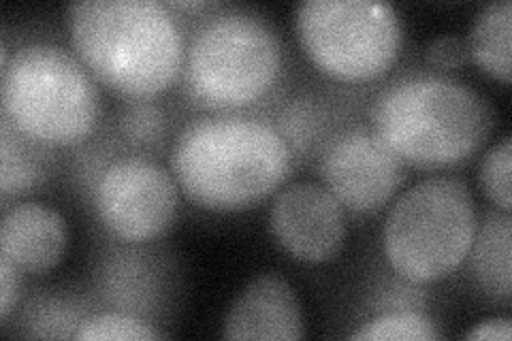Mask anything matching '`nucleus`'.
Returning <instances> with one entry per match:
<instances>
[{"instance_id":"412c9836","label":"nucleus","mask_w":512,"mask_h":341,"mask_svg":"<svg viewBox=\"0 0 512 341\" xmlns=\"http://www.w3.org/2000/svg\"><path fill=\"white\" fill-rule=\"evenodd\" d=\"M466 43L455 35H440L425 47V58L438 69H457L466 62Z\"/></svg>"},{"instance_id":"5701e85b","label":"nucleus","mask_w":512,"mask_h":341,"mask_svg":"<svg viewBox=\"0 0 512 341\" xmlns=\"http://www.w3.org/2000/svg\"><path fill=\"white\" fill-rule=\"evenodd\" d=\"M466 339H495L510 341L512 339V322L510 318H489L474 324L466 333Z\"/></svg>"},{"instance_id":"f3484780","label":"nucleus","mask_w":512,"mask_h":341,"mask_svg":"<svg viewBox=\"0 0 512 341\" xmlns=\"http://www.w3.org/2000/svg\"><path fill=\"white\" fill-rule=\"evenodd\" d=\"M510 171H512V137L506 135L500 143L491 145L480 160L478 180L480 188L489 197L491 203L498 205L502 211L512 209V188H510Z\"/></svg>"},{"instance_id":"1a4fd4ad","label":"nucleus","mask_w":512,"mask_h":341,"mask_svg":"<svg viewBox=\"0 0 512 341\" xmlns=\"http://www.w3.org/2000/svg\"><path fill=\"white\" fill-rule=\"evenodd\" d=\"M318 171L344 209L357 214L387 205L404 182V160L365 126L333 137L320 154Z\"/></svg>"},{"instance_id":"9d476101","label":"nucleus","mask_w":512,"mask_h":341,"mask_svg":"<svg viewBox=\"0 0 512 341\" xmlns=\"http://www.w3.org/2000/svg\"><path fill=\"white\" fill-rule=\"evenodd\" d=\"M269 231L297 261L325 263L344 246V205L327 186L295 182L274 199Z\"/></svg>"},{"instance_id":"6e6552de","label":"nucleus","mask_w":512,"mask_h":341,"mask_svg":"<svg viewBox=\"0 0 512 341\" xmlns=\"http://www.w3.org/2000/svg\"><path fill=\"white\" fill-rule=\"evenodd\" d=\"M92 201L109 233L124 241H148L171 226L178 211V186L158 162L126 156L101 173Z\"/></svg>"},{"instance_id":"b1692460","label":"nucleus","mask_w":512,"mask_h":341,"mask_svg":"<svg viewBox=\"0 0 512 341\" xmlns=\"http://www.w3.org/2000/svg\"><path fill=\"white\" fill-rule=\"evenodd\" d=\"M167 7L169 9H203L205 3H201V0H188V3H178V0H171Z\"/></svg>"},{"instance_id":"ddd939ff","label":"nucleus","mask_w":512,"mask_h":341,"mask_svg":"<svg viewBox=\"0 0 512 341\" xmlns=\"http://www.w3.org/2000/svg\"><path fill=\"white\" fill-rule=\"evenodd\" d=\"M470 271L485 295L508 299L512 290V218L508 211H491L476 226L468 256Z\"/></svg>"},{"instance_id":"aec40b11","label":"nucleus","mask_w":512,"mask_h":341,"mask_svg":"<svg viewBox=\"0 0 512 341\" xmlns=\"http://www.w3.org/2000/svg\"><path fill=\"white\" fill-rule=\"evenodd\" d=\"M320 128V116L318 111L308 105V103H301V105H288V109L284 111L282 116V137L291 139L297 148H306L314 139L316 133Z\"/></svg>"},{"instance_id":"4be33fe9","label":"nucleus","mask_w":512,"mask_h":341,"mask_svg":"<svg viewBox=\"0 0 512 341\" xmlns=\"http://www.w3.org/2000/svg\"><path fill=\"white\" fill-rule=\"evenodd\" d=\"M20 292V267L0 254V318L7 320Z\"/></svg>"},{"instance_id":"0eeeda50","label":"nucleus","mask_w":512,"mask_h":341,"mask_svg":"<svg viewBox=\"0 0 512 341\" xmlns=\"http://www.w3.org/2000/svg\"><path fill=\"white\" fill-rule=\"evenodd\" d=\"M297 35L316 67L340 81H370L402 54L399 11L378 0H303Z\"/></svg>"},{"instance_id":"dca6fc26","label":"nucleus","mask_w":512,"mask_h":341,"mask_svg":"<svg viewBox=\"0 0 512 341\" xmlns=\"http://www.w3.org/2000/svg\"><path fill=\"white\" fill-rule=\"evenodd\" d=\"M352 339H440L436 324L419 312H389L367 320L361 329L350 335Z\"/></svg>"},{"instance_id":"2eb2a0df","label":"nucleus","mask_w":512,"mask_h":341,"mask_svg":"<svg viewBox=\"0 0 512 341\" xmlns=\"http://www.w3.org/2000/svg\"><path fill=\"white\" fill-rule=\"evenodd\" d=\"M41 141L28 137L3 116L0 124V190L3 197L35 188L47 173V156Z\"/></svg>"},{"instance_id":"f03ea898","label":"nucleus","mask_w":512,"mask_h":341,"mask_svg":"<svg viewBox=\"0 0 512 341\" xmlns=\"http://www.w3.org/2000/svg\"><path fill=\"white\" fill-rule=\"evenodd\" d=\"M73 47L103 86L131 99L167 90L184 69V37L158 0H82L69 7Z\"/></svg>"},{"instance_id":"a211bd4d","label":"nucleus","mask_w":512,"mask_h":341,"mask_svg":"<svg viewBox=\"0 0 512 341\" xmlns=\"http://www.w3.org/2000/svg\"><path fill=\"white\" fill-rule=\"evenodd\" d=\"M75 339H120V341H146V339H160L163 333L150 327L148 322L139 318L118 314V312H105L84 318L77 324V331L73 333Z\"/></svg>"},{"instance_id":"f257e3e1","label":"nucleus","mask_w":512,"mask_h":341,"mask_svg":"<svg viewBox=\"0 0 512 341\" xmlns=\"http://www.w3.org/2000/svg\"><path fill=\"white\" fill-rule=\"evenodd\" d=\"M186 197L212 211H239L267 199L291 171V148L271 124L212 116L186 124L171 152Z\"/></svg>"},{"instance_id":"423d86ee","label":"nucleus","mask_w":512,"mask_h":341,"mask_svg":"<svg viewBox=\"0 0 512 341\" xmlns=\"http://www.w3.org/2000/svg\"><path fill=\"white\" fill-rule=\"evenodd\" d=\"M476 226L468 184L451 175L427 177L389 209L382 231L384 254L402 278L436 282L466 261Z\"/></svg>"},{"instance_id":"6ab92c4d","label":"nucleus","mask_w":512,"mask_h":341,"mask_svg":"<svg viewBox=\"0 0 512 341\" xmlns=\"http://www.w3.org/2000/svg\"><path fill=\"white\" fill-rule=\"evenodd\" d=\"M165 113L152 105H139L126 111L124 133L135 143H154L163 137Z\"/></svg>"},{"instance_id":"20e7f679","label":"nucleus","mask_w":512,"mask_h":341,"mask_svg":"<svg viewBox=\"0 0 512 341\" xmlns=\"http://www.w3.org/2000/svg\"><path fill=\"white\" fill-rule=\"evenodd\" d=\"M3 116L45 145H77L99 122V88L86 64L54 43H26L0 67Z\"/></svg>"},{"instance_id":"4468645a","label":"nucleus","mask_w":512,"mask_h":341,"mask_svg":"<svg viewBox=\"0 0 512 341\" xmlns=\"http://www.w3.org/2000/svg\"><path fill=\"white\" fill-rule=\"evenodd\" d=\"M510 39H512V3L498 0L476 13L468 32L466 50L480 69L495 79L510 81Z\"/></svg>"},{"instance_id":"f8f14e48","label":"nucleus","mask_w":512,"mask_h":341,"mask_svg":"<svg viewBox=\"0 0 512 341\" xmlns=\"http://www.w3.org/2000/svg\"><path fill=\"white\" fill-rule=\"evenodd\" d=\"M67 248V222L43 203H18L0 222V254L30 273H43L60 263Z\"/></svg>"},{"instance_id":"39448f33","label":"nucleus","mask_w":512,"mask_h":341,"mask_svg":"<svg viewBox=\"0 0 512 341\" xmlns=\"http://www.w3.org/2000/svg\"><path fill=\"white\" fill-rule=\"evenodd\" d=\"M276 28L250 11H222L192 35L184 58V86L210 109H239L261 101L282 75Z\"/></svg>"},{"instance_id":"9b49d317","label":"nucleus","mask_w":512,"mask_h":341,"mask_svg":"<svg viewBox=\"0 0 512 341\" xmlns=\"http://www.w3.org/2000/svg\"><path fill=\"white\" fill-rule=\"evenodd\" d=\"M303 335L297 292L278 273L256 275L224 318L227 339H301Z\"/></svg>"},{"instance_id":"7ed1b4c3","label":"nucleus","mask_w":512,"mask_h":341,"mask_svg":"<svg viewBox=\"0 0 512 341\" xmlns=\"http://www.w3.org/2000/svg\"><path fill=\"white\" fill-rule=\"evenodd\" d=\"M372 131L402 158L421 167H448L478 152L495 124L483 94L440 73L404 75L370 109Z\"/></svg>"}]
</instances>
